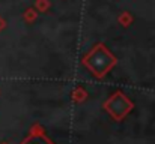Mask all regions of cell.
I'll return each mask as SVG.
<instances>
[{
	"label": "cell",
	"mask_w": 155,
	"mask_h": 144,
	"mask_svg": "<svg viewBox=\"0 0 155 144\" xmlns=\"http://www.w3.org/2000/svg\"><path fill=\"white\" fill-rule=\"evenodd\" d=\"M24 144H51V143L48 140H45L44 137H41V135H35V137L29 138Z\"/></svg>",
	"instance_id": "6da1fadb"
}]
</instances>
